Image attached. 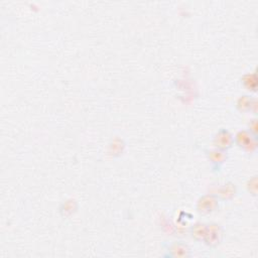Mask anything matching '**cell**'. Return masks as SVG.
<instances>
[{
    "mask_svg": "<svg viewBox=\"0 0 258 258\" xmlns=\"http://www.w3.org/2000/svg\"><path fill=\"white\" fill-rule=\"evenodd\" d=\"M234 143H236L238 147L249 154L254 153L257 148L256 136L247 130L239 131L234 137Z\"/></svg>",
    "mask_w": 258,
    "mask_h": 258,
    "instance_id": "6da1fadb",
    "label": "cell"
},
{
    "mask_svg": "<svg viewBox=\"0 0 258 258\" xmlns=\"http://www.w3.org/2000/svg\"><path fill=\"white\" fill-rule=\"evenodd\" d=\"M219 201L215 194H206L198 200L197 212L200 215H209L219 208Z\"/></svg>",
    "mask_w": 258,
    "mask_h": 258,
    "instance_id": "7a4b0ae2",
    "label": "cell"
},
{
    "mask_svg": "<svg viewBox=\"0 0 258 258\" xmlns=\"http://www.w3.org/2000/svg\"><path fill=\"white\" fill-rule=\"evenodd\" d=\"M223 239V229L217 223L207 224V231L204 238V242L206 245L210 247L218 246Z\"/></svg>",
    "mask_w": 258,
    "mask_h": 258,
    "instance_id": "3957f363",
    "label": "cell"
},
{
    "mask_svg": "<svg viewBox=\"0 0 258 258\" xmlns=\"http://www.w3.org/2000/svg\"><path fill=\"white\" fill-rule=\"evenodd\" d=\"M166 257L172 258H183L189 257L191 255V251L189 246L182 241H174L166 245Z\"/></svg>",
    "mask_w": 258,
    "mask_h": 258,
    "instance_id": "277c9868",
    "label": "cell"
},
{
    "mask_svg": "<svg viewBox=\"0 0 258 258\" xmlns=\"http://www.w3.org/2000/svg\"><path fill=\"white\" fill-rule=\"evenodd\" d=\"M213 144L215 148L227 151L234 144V137L229 130L222 128L215 134Z\"/></svg>",
    "mask_w": 258,
    "mask_h": 258,
    "instance_id": "5b68a950",
    "label": "cell"
},
{
    "mask_svg": "<svg viewBox=\"0 0 258 258\" xmlns=\"http://www.w3.org/2000/svg\"><path fill=\"white\" fill-rule=\"evenodd\" d=\"M208 159L210 160V162L212 163L213 167L216 168H220L221 165L226 161L227 159V151L218 149V148H214V149H210L206 151Z\"/></svg>",
    "mask_w": 258,
    "mask_h": 258,
    "instance_id": "8992f818",
    "label": "cell"
},
{
    "mask_svg": "<svg viewBox=\"0 0 258 258\" xmlns=\"http://www.w3.org/2000/svg\"><path fill=\"white\" fill-rule=\"evenodd\" d=\"M236 194V186L232 182H227L221 185L217 191L219 200H231Z\"/></svg>",
    "mask_w": 258,
    "mask_h": 258,
    "instance_id": "52a82bcc",
    "label": "cell"
},
{
    "mask_svg": "<svg viewBox=\"0 0 258 258\" xmlns=\"http://www.w3.org/2000/svg\"><path fill=\"white\" fill-rule=\"evenodd\" d=\"M206 231H207V224L199 222V223H196L194 226L190 227L189 233H190V236L194 240L200 242V241H204Z\"/></svg>",
    "mask_w": 258,
    "mask_h": 258,
    "instance_id": "ba28073f",
    "label": "cell"
},
{
    "mask_svg": "<svg viewBox=\"0 0 258 258\" xmlns=\"http://www.w3.org/2000/svg\"><path fill=\"white\" fill-rule=\"evenodd\" d=\"M254 102H255V99H251L250 96H248V95H243L237 100L236 107L241 112L250 111L251 106L254 104Z\"/></svg>",
    "mask_w": 258,
    "mask_h": 258,
    "instance_id": "9c48e42d",
    "label": "cell"
},
{
    "mask_svg": "<svg viewBox=\"0 0 258 258\" xmlns=\"http://www.w3.org/2000/svg\"><path fill=\"white\" fill-rule=\"evenodd\" d=\"M242 83H243V86L247 90L255 91V88H256V77H255V75H250V74L245 75L242 79Z\"/></svg>",
    "mask_w": 258,
    "mask_h": 258,
    "instance_id": "30bf717a",
    "label": "cell"
}]
</instances>
